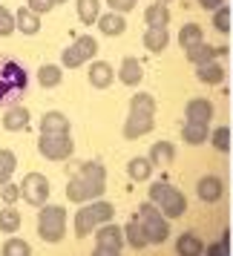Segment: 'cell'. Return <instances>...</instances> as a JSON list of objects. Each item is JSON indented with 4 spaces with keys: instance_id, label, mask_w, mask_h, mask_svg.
Masks as SVG:
<instances>
[{
    "instance_id": "cell-11",
    "label": "cell",
    "mask_w": 233,
    "mask_h": 256,
    "mask_svg": "<svg viewBox=\"0 0 233 256\" xmlns=\"http://www.w3.org/2000/svg\"><path fill=\"white\" fill-rule=\"evenodd\" d=\"M95 244H98V248H110V250H121V248L127 244L124 228H118V224H112V222L101 224V228L95 230Z\"/></svg>"
},
{
    "instance_id": "cell-9",
    "label": "cell",
    "mask_w": 233,
    "mask_h": 256,
    "mask_svg": "<svg viewBox=\"0 0 233 256\" xmlns=\"http://www.w3.org/2000/svg\"><path fill=\"white\" fill-rule=\"evenodd\" d=\"M49 190H52V184H49L46 176L40 173H26V178L20 182V198L26 204H32V208H44L46 204Z\"/></svg>"
},
{
    "instance_id": "cell-23",
    "label": "cell",
    "mask_w": 233,
    "mask_h": 256,
    "mask_svg": "<svg viewBox=\"0 0 233 256\" xmlns=\"http://www.w3.org/2000/svg\"><path fill=\"white\" fill-rule=\"evenodd\" d=\"M144 24L147 26H158V29H167V24H170V9H167V3H152V6H147V12H144Z\"/></svg>"
},
{
    "instance_id": "cell-27",
    "label": "cell",
    "mask_w": 233,
    "mask_h": 256,
    "mask_svg": "<svg viewBox=\"0 0 233 256\" xmlns=\"http://www.w3.org/2000/svg\"><path fill=\"white\" fill-rule=\"evenodd\" d=\"M173 158H176V147L170 141H156L150 147V162L156 164V167H167Z\"/></svg>"
},
{
    "instance_id": "cell-8",
    "label": "cell",
    "mask_w": 233,
    "mask_h": 256,
    "mask_svg": "<svg viewBox=\"0 0 233 256\" xmlns=\"http://www.w3.org/2000/svg\"><path fill=\"white\" fill-rule=\"evenodd\" d=\"M95 52H98V44H95V38L90 35H81L72 40V46L64 49V55H60V64L66 66V70H78L84 66L86 60L95 58Z\"/></svg>"
},
{
    "instance_id": "cell-32",
    "label": "cell",
    "mask_w": 233,
    "mask_h": 256,
    "mask_svg": "<svg viewBox=\"0 0 233 256\" xmlns=\"http://www.w3.org/2000/svg\"><path fill=\"white\" fill-rule=\"evenodd\" d=\"M18 167V158H14L12 150H0V187L6 182H12V173Z\"/></svg>"
},
{
    "instance_id": "cell-35",
    "label": "cell",
    "mask_w": 233,
    "mask_h": 256,
    "mask_svg": "<svg viewBox=\"0 0 233 256\" xmlns=\"http://www.w3.org/2000/svg\"><path fill=\"white\" fill-rule=\"evenodd\" d=\"M210 144H213L219 152H228L230 150V130L228 127H216L213 132H210Z\"/></svg>"
},
{
    "instance_id": "cell-36",
    "label": "cell",
    "mask_w": 233,
    "mask_h": 256,
    "mask_svg": "<svg viewBox=\"0 0 233 256\" xmlns=\"http://www.w3.org/2000/svg\"><path fill=\"white\" fill-rule=\"evenodd\" d=\"M18 29V20H14V14L6 9V6H0V38H9Z\"/></svg>"
},
{
    "instance_id": "cell-14",
    "label": "cell",
    "mask_w": 233,
    "mask_h": 256,
    "mask_svg": "<svg viewBox=\"0 0 233 256\" xmlns=\"http://www.w3.org/2000/svg\"><path fill=\"white\" fill-rule=\"evenodd\" d=\"M141 78H144V66H141L138 58H124L121 66H118V81L124 86H138Z\"/></svg>"
},
{
    "instance_id": "cell-13",
    "label": "cell",
    "mask_w": 233,
    "mask_h": 256,
    "mask_svg": "<svg viewBox=\"0 0 233 256\" xmlns=\"http://www.w3.org/2000/svg\"><path fill=\"white\" fill-rule=\"evenodd\" d=\"M86 78H90V84H92L95 90H106L110 84L116 81V70H112V64H106V60H92Z\"/></svg>"
},
{
    "instance_id": "cell-19",
    "label": "cell",
    "mask_w": 233,
    "mask_h": 256,
    "mask_svg": "<svg viewBox=\"0 0 233 256\" xmlns=\"http://www.w3.org/2000/svg\"><path fill=\"white\" fill-rule=\"evenodd\" d=\"M196 78H198L202 84H210V86H216V84L224 81V66H222L219 60L198 64V66H196Z\"/></svg>"
},
{
    "instance_id": "cell-33",
    "label": "cell",
    "mask_w": 233,
    "mask_h": 256,
    "mask_svg": "<svg viewBox=\"0 0 233 256\" xmlns=\"http://www.w3.org/2000/svg\"><path fill=\"white\" fill-rule=\"evenodd\" d=\"M18 228H20V213L14 208L0 210V233H18Z\"/></svg>"
},
{
    "instance_id": "cell-38",
    "label": "cell",
    "mask_w": 233,
    "mask_h": 256,
    "mask_svg": "<svg viewBox=\"0 0 233 256\" xmlns=\"http://www.w3.org/2000/svg\"><path fill=\"white\" fill-rule=\"evenodd\" d=\"M0 196H3V202H6V204L18 202V198H20V184H12V182H6V184L0 187Z\"/></svg>"
},
{
    "instance_id": "cell-6",
    "label": "cell",
    "mask_w": 233,
    "mask_h": 256,
    "mask_svg": "<svg viewBox=\"0 0 233 256\" xmlns=\"http://www.w3.org/2000/svg\"><path fill=\"white\" fill-rule=\"evenodd\" d=\"M138 222L144 224V230L150 236V244H164L170 239V222L152 202H144L138 208Z\"/></svg>"
},
{
    "instance_id": "cell-2",
    "label": "cell",
    "mask_w": 233,
    "mask_h": 256,
    "mask_svg": "<svg viewBox=\"0 0 233 256\" xmlns=\"http://www.w3.org/2000/svg\"><path fill=\"white\" fill-rule=\"evenodd\" d=\"M116 216V208L110 204V202H101V198H95V202H86L78 213H75V236L84 239V236H90L95 228H101L106 222H112Z\"/></svg>"
},
{
    "instance_id": "cell-22",
    "label": "cell",
    "mask_w": 233,
    "mask_h": 256,
    "mask_svg": "<svg viewBox=\"0 0 233 256\" xmlns=\"http://www.w3.org/2000/svg\"><path fill=\"white\" fill-rule=\"evenodd\" d=\"M124 239H127L130 248H136V250H144L147 244H150V236H147V230H144V224H141L138 219H132L124 228Z\"/></svg>"
},
{
    "instance_id": "cell-39",
    "label": "cell",
    "mask_w": 233,
    "mask_h": 256,
    "mask_svg": "<svg viewBox=\"0 0 233 256\" xmlns=\"http://www.w3.org/2000/svg\"><path fill=\"white\" fill-rule=\"evenodd\" d=\"M26 6H29L32 12H38V14H46V12L55 9V0H26Z\"/></svg>"
},
{
    "instance_id": "cell-7",
    "label": "cell",
    "mask_w": 233,
    "mask_h": 256,
    "mask_svg": "<svg viewBox=\"0 0 233 256\" xmlns=\"http://www.w3.org/2000/svg\"><path fill=\"white\" fill-rule=\"evenodd\" d=\"M38 152L49 162H64L75 152V141L70 138V132H40Z\"/></svg>"
},
{
    "instance_id": "cell-18",
    "label": "cell",
    "mask_w": 233,
    "mask_h": 256,
    "mask_svg": "<svg viewBox=\"0 0 233 256\" xmlns=\"http://www.w3.org/2000/svg\"><path fill=\"white\" fill-rule=\"evenodd\" d=\"M14 20H18V32H24V35H38L40 32V14L32 12L29 6L18 9L14 12Z\"/></svg>"
},
{
    "instance_id": "cell-4",
    "label": "cell",
    "mask_w": 233,
    "mask_h": 256,
    "mask_svg": "<svg viewBox=\"0 0 233 256\" xmlns=\"http://www.w3.org/2000/svg\"><path fill=\"white\" fill-rule=\"evenodd\" d=\"M26 86H29V75L24 66L12 58H0V104L26 92Z\"/></svg>"
},
{
    "instance_id": "cell-17",
    "label": "cell",
    "mask_w": 233,
    "mask_h": 256,
    "mask_svg": "<svg viewBox=\"0 0 233 256\" xmlns=\"http://www.w3.org/2000/svg\"><path fill=\"white\" fill-rule=\"evenodd\" d=\"M224 52H228L224 46H210V44H204V40H202V44H196V46L187 49V60H193V64L198 66V64H208V60L222 58Z\"/></svg>"
},
{
    "instance_id": "cell-31",
    "label": "cell",
    "mask_w": 233,
    "mask_h": 256,
    "mask_svg": "<svg viewBox=\"0 0 233 256\" xmlns=\"http://www.w3.org/2000/svg\"><path fill=\"white\" fill-rule=\"evenodd\" d=\"M196 44H202V26L198 24H184L182 29H178V46L190 49V46H196Z\"/></svg>"
},
{
    "instance_id": "cell-25",
    "label": "cell",
    "mask_w": 233,
    "mask_h": 256,
    "mask_svg": "<svg viewBox=\"0 0 233 256\" xmlns=\"http://www.w3.org/2000/svg\"><path fill=\"white\" fill-rule=\"evenodd\" d=\"M182 138H184V144H190V147H198V144H204V141L210 138L208 124H196V121H187L184 127H182Z\"/></svg>"
},
{
    "instance_id": "cell-28",
    "label": "cell",
    "mask_w": 233,
    "mask_h": 256,
    "mask_svg": "<svg viewBox=\"0 0 233 256\" xmlns=\"http://www.w3.org/2000/svg\"><path fill=\"white\" fill-rule=\"evenodd\" d=\"M152 167H156V164L150 162V156H147V158L136 156V158H130L127 173H130V178H132V182H147V178L152 176Z\"/></svg>"
},
{
    "instance_id": "cell-10",
    "label": "cell",
    "mask_w": 233,
    "mask_h": 256,
    "mask_svg": "<svg viewBox=\"0 0 233 256\" xmlns=\"http://www.w3.org/2000/svg\"><path fill=\"white\" fill-rule=\"evenodd\" d=\"M152 110H144V106H130V116L124 121V138L136 141L141 136H147L152 127H156V121H152Z\"/></svg>"
},
{
    "instance_id": "cell-40",
    "label": "cell",
    "mask_w": 233,
    "mask_h": 256,
    "mask_svg": "<svg viewBox=\"0 0 233 256\" xmlns=\"http://www.w3.org/2000/svg\"><path fill=\"white\" fill-rule=\"evenodd\" d=\"M204 256H230V254H228V236H222L219 242L210 244L208 250H204Z\"/></svg>"
},
{
    "instance_id": "cell-41",
    "label": "cell",
    "mask_w": 233,
    "mask_h": 256,
    "mask_svg": "<svg viewBox=\"0 0 233 256\" xmlns=\"http://www.w3.org/2000/svg\"><path fill=\"white\" fill-rule=\"evenodd\" d=\"M106 3H110V9H112V12H132V9H136V0H106Z\"/></svg>"
},
{
    "instance_id": "cell-34",
    "label": "cell",
    "mask_w": 233,
    "mask_h": 256,
    "mask_svg": "<svg viewBox=\"0 0 233 256\" xmlns=\"http://www.w3.org/2000/svg\"><path fill=\"white\" fill-rule=\"evenodd\" d=\"M3 256H32V248L24 239H6L3 242Z\"/></svg>"
},
{
    "instance_id": "cell-43",
    "label": "cell",
    "mask_w": 233,
    "mask_h": 256,
    "mask_svg": "<svg viewBox=\"0 0 233 256\" xmlns=\"http://www.w3.org/2000/svg\"><path fill=\"white\" fill-rule=\"evenodd\" d=\"M92 256H121V250H110V248H98V244H95Z\"/></svg>"
},
{
    "instance_id": "cell-42",
    "label": "cell",
    "mask_w": 233,
    "mask_h": 256,
    "mask_svg": "<svg viewBox=\"0 0 233 256\" xmlns=\"http://www.w3.org/2000/svg\"><path fill=\"white\" fill-rule=\"evenodd\" d=\"M198 6H202L204 12H216L219 6H224V0H198Z\"/></svg>"
},
{
    "instance_id": "cell-12",
    "label": "cell",
    "mask_w": 233,
    "mask_h": 256,
    "mask_svg": "<svg viewBox=\"0 0 233 256\" xmlns=\"http://www.w3.org/2000/svg\"><path fill=\"white\" fill-rule=\"evenodd\" d=\"M196 193L198 198L204 202V204H213V202H219L222 193H224V184H222L219 176H202L196 184Z\"/></svg>"
},
{
    "instance_id": "cell-1",
    "label": "cell",
    "mask_w": 233,
    "mask_h": 256,
    "mask_svg": "<svg viewBox=\"0 0 233 256\" xmlns=\"http://www.w3.org/2000/svg\"><path fill=\"white\" fill-rule=\"evenodd\" d=\"M106 190V170L101 162H84L78 167V173L70 178L66 184V198L75 204H86L101 198V193Z\"/></svg>"
},
{
    "instance_id": "cell-24",
    "label": "cell",
    "mask_w": 233,
    "mask_h": 256,
    "mask_svg": "<svg viewBox=\"0 0 233 256\" xmlns=\"http://www.w3.org/2000/svg\"><path fill=\"white\" fill-rule=\"evenodd\" d=\"M170 44V35H167V29H158V26H147V32H144V46L150 49L152 55H158L164 52V46Z\"/></svg>"
},
{
    "instance_id": "cell-37",
    "label": "cell",
    "mask_w": 233,
    "mask_h": 256,
    "mask_svg": "<svg viewBox=\"0 0 233 256\" xmlns=\"http://www.w3.org/2000/svg\"><path fill=\"white\" fill-rule=\"evenodd\" d=\"M213 26L219 32H230V6H219L213 14Z\"/></svg>"
},
{
    "instance_id": "cell-44",
    "label": "cell",
    "mask_w": 233,
    "mask_h": 256,
    "mask_svg": "<svg viewBox=\"0 0 233 256\" xmlns=\"http://www.w3.org/2000/svg\"><path fill=\"white\" fill-rule=\"evenodd\" d=\"M60 3H66V0H55V6H60Z\"/></svg>"
},
{
    "instance_id": "cell-45",
    "label": "cell",
    "mask_w": 233,
    "mask_h": 256,
    "mask_svg": "<svg viewBox=\"0 0 233 256\" xmlns=\"http://www.w3.org/2000/svg\"><path fill=\"white\" fill-rule=\"evenodd\" d=\"M158 3H170V0H158Z\"/></svg>"
},
{
    "instance_id": "cell-29",
    "label": "cell",
    "mask_w": 233,
    "mask_h": 256,
    "mask_svg": "<svg viewBox=\"0 0 233 256\" xmlns=\"http://www.w3.org/2000/svg\"><path fill=\"white\" fill-rule=\"evenodd\" d=\"M78 18L86 26L98 24V18H101V0H78Z\"/></svg>"
},
{
    "instance_id": "cell-5",
    "label": "cell",
    "mask_w": 233,
    "mask_h": 256,
    "mask_svg": "<svg viewBox=\"0 0 233 256\" xmlns=\"http://www.w3.org/2000/svg\"><path fill=\"white\" fill-rule=\"evenodd\" d=\"M64 233H66V210L60 204H44L38 213V236L44 242L55 244L64 239Z\"/></svg>"
},
{
    "instance_id": "cell-3",
    "label": "cell",
    "mask_w": 233,
    "mask_h": 256,
    "mask_svg": "<svg viewBox=\"0 0 233 256\" xmlns=\"http://www.w3.org/2000/svg\"><path fill=\"white\" fill-rule=\"evenodd\" d=\"M150 202L162 210L167 219H178V216H184V210H187L184 193H182L178 187L167 184V182H156V184L150 187Z\"/></svg>"
},
{
    "instance_id": "cell-20",
    "label": "cell",
    "mask_w": 233,
    "mask_h": 256,
    "mask_svg": "<svg viewBox=\"0 0 233 256\" xmlns=\"http://www.w3.org/2000/svg\"><path fill=\"white\" fill-rule=\"evenodd\" d=\"M3 127L9 132H20V130L29 127V110L26 106H9L6 116H3Z\"/></svg>"
},
{
    "instance_id": "cell-30",
    "label": "cell",
    "mask_w": 233,
    "mask_h": 256,
    "mask_svg": "<svg viewBox=\"0 0 233 256\" xmlns=\"http://www.w3.org/2000/svg\"><path fill=\"white\" fill-rule=\"evenodd\" d=\"M60 78H64V70H60V66H55V64H44V66L38 70V84H40L44 90H49V86H58Z\"/></svg>"
},
{
    "instance_id": "cell-15",
    "label": "cell",
    "mask_w": 233,
    "mask_h": 256,
    "mask_svg": "<svg viewBox=\"0 0 233 256\" xmlns=\"http://www.w3.org/2000/svg\"><path fill=\"white\" fill-rule=\"evenodd\" d=\"M124 29H127V20H124V14H121V12H112V9H110L106 14L98 18V32L106 35V38L124 35Z\"/></svg>"
},
{
    "instance_id": "cell-21",
    "label": "cell",
    "mask_w": 233,
    "mask_h": 256,
    "mask_svg": "<svg viewBox=\"0 0 233 256\" xmlns=\"http://www.w3.org/2000/svg\"><path fill=\"white\" fill-rule=\"evenodd\" d=\"M176 254L178 256H202L204 254V244L198 239L196 233H182L178 239H176Z\"/></svg>"
},
{
    "instance_id": "cell-26",
    "label": "cell",
    "mask_w": 233,
    "mask_h": 256,
    "mask_svg": "<svg viewBox=\"0 0 233 256\" xmlns=\"http://www.w3.org/2000/svg\"><path fill=\"white\" fill-rule=\"evenodd\" d=\"M40 132H70V118L58 110H52L40 118Z\"/></svg>"
},
{
    "instance_id": "cell-16",
    "label": "cell",
    "mask_w": 233,
    "mask_h": 256,
    "mask_svg": "<svg viewBox=\"0 0 233 256\" xmlns=\"http://www.w3.org/2000/svg\"><path fill=\"white\" fill-rule=\"evenodd\" d=\"M184 116H187V121L210 124V118H213V104H210L208 98H193V101H187Z\"/></svg>"
}]
</instances>
